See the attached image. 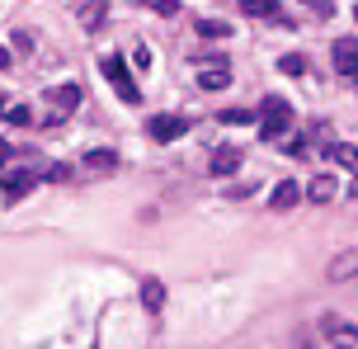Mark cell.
Returning <instances> with one entry per match:
<instances>
[{
  "instance_id": "cell-1",
  "label": "cell",
  "mask_w": 358,
  "mask_h": 349,
  "mask_svg": "<svg viewBox=\"0 0 358 349\" xmlns=\"http://www.w3.org/2000/svg\"><path fill=\"white\" fill-rule=\"evenodd\" d=\"M99 71H104V80L113 85V94H118V99H127V104H142V90H137V80H132V71H127L123 57L108 52L104 62H99Z\"/></svg>"
},
{
  "instance_id": "cell-2",
  "label": "cell",
  "mask_w": 358,
  "mask_h": 349,
  "mask_svg": "<svg viewBox=\"0 0 358 349\" xmlns=\"http://www.w3.org/2000/svg\"><path fill=\"white\" fill-rule=\"evenodd\" d=\"M287 128H292V104L287 99H264L259 104V137L264 142H278Z\"/></svg>"
},
{
  "instance_id": "cell-3",
  "label": "cell",
  "mask_w": 358,
  "mask_h": 349,
  "mask_svg": "<svg viewBox=\"0 0 358 349\" xmlns=\"http://www.w3.org/2000/svg\"><path fill=\"white\" fill-rule=\"evenodd\" d=\"M184 132H189V118H179V113H156V118L146 123V137H151V142H175Z\"/></svg>"
},
{
  "instance_id": "cell-4",
  "label": "cell",
  "mask_w": 358,
  "mask_h": 349,
  "mask_svg": "<svg viewBox=\"0 0 358 349\" xmlns=\"http://www.w3.org/2000/svg\"><path fill=\"white\" fill-rule=\"evenodd\" d=\"M302 199H306V189L297 180H278L268 189V208H273V213H287V208H297Z\"/></svg>"
},
{
  "instance_id": "cell-5",
  "label": "cell",
  "mask_w": 358,
  "mask_h": 349,
  "mask_svg": "<svg viewBox=\"0 0 358 349\" xmlns=\"http://www.w3.org/2000/svg\"><path fill=\"white\" fill-rule=\"evenodd\" d=\"M330 57H335V71L340 76L358 80V38H340V43L330 48Z\"/></svg>"
},
{
  "instance_id": "cell-6",
  "label": "cell",
  "mask_w": 358,
  "mask_h": 349,
  "mask_svg": "<svg viewBox=\"0 0 358 349\" xmlns=\"http://www.w3.org/2000/svg\"><path fill=\"white\" fill-rule=\"evenodd\" d=\"M208 170H213L217 180H222V175H236V170H241V147H217L213 156H208Z\"/></svg>"
},
{
  "instance_id": "cell-7",
  "label": "cell",
  "mask_w": 358,
  "mask_h": 349,
  "mask_svg": "<svg viewBox=\"0 0 358 349\" xmlns=\"http://www.w3.org/2000/svg\"><path fill=\"white\" fill-rule=\"evenodd\" d=\"M0 184H5V189H0V194H5V203H19L29 189H34V175H29V170H10Z\"/></svg>"
},
{
  "instance_id": "cell-8",
  "label": "cell",
  "mask_w": 358,
  "mask_h": 349,
  "mask_svg": "<svg viewBox=\"0 0 358 349\" xmlns=\"http://www.w3.org/2000/svg\"><path fill=\"white\" fill-rule=\"evenodd\" d=\"M118 151H85V170L90 175H108V170H118Z\"/></svg>"
},
{
  "instance_id": "cell-9",
  "label": "cell",
  "mask_w": 358,
  "mask_h": 349,
  "mask_svg": "<svg viewBox=\"0 0 358 349\" xmlns=\"http://www.w3.org/2000/svg\"><path fill=\"white\" fill-rule=\"evenodd\" d=\"M142 307L146 312H161L165 307V283L161 278H142Z\"/></svg>"
},
{
  "instance_id": "cell-10",
  "label": "cell",
  "mask_w": 358,
  "mask_h": 349,
  "mask_svg": "<svg viewBox=\"0 0 358 349\" xmlns=\"http://www.w3.org/2000/svg\"><path fill=\"white\" fill-rule=\"evenodd\" d=\"M48 99L57 104V113H71V109H80V85H57Z\"/></svg>"
},
{
  "instance_id": "cell-11",
  "label": "cell",
  "mask_w": 358,
  "mask_h": 349,
  "mask_svg": "<svg viewBox=\"0 0 358 349\" xmlns=\"http://www.w3.org/2000/svg\"><path fill=\"white\" fill-rule=\"evenodd\" d=\"M325 274L335 278V283H344V278H354V274H358V250H344V255L335 259V264H330Z\"/></svg>"
},
{
  "instance_id": "cell-12",
  "label": "cell",
  "mask_w": 358,
  "mask_h": 349,
  "mask_svg": "<svg viewBox=\"0 0 358 349\" xmlns=\"http://www.w3.org/2000/svg\"><path fill=\"white\" fill-rule=\"evenodd\" d=\"M245 15H259V19H278V24H287L283 15H278V0H236Z\"/></svg>"
},
{
  "instance_id": "cell-13",
  "label": "cell",
  "mask_w": 358,
  "mask_h": 349,
  "mask_svg": "<svg viewBox=\"0 0 358 349\" xmlns=\"http://www.w3.org/2000/svg\"><path fill=\"white\" fill-rule=\"evenodd\" d=\"M306 199L311 203H330L335 199V175H316V180L306 184Z\"/></svg>"
},
{
  "instance_id": "cell-14",
  "label": "cell",
  "mask_w": 358,
  "mask_h": 349,
  "mask_svg": "<svg viewBox=\"0 0 358 349\" xmlns=\"http://www.w3.org/2000/svg\"><path fill=\"white\" fill-rule=\"evenodd\" d=\"M198 85L203 90H227L231 85V71L227 66H208V71H198Z\"/></svg>"
},
{
  "instance_id": "cell-15",
  "label": "cell",
  "mask_w": 358,
  "mask_h": 349,
  "mask_svg": "<svg viewBox=\"0 0 358 349\" xmlns=\"http://www.w3.org/2000/svg\"><path fill=\"white\" fill-rule=\"evenodd\" d=\"M227 128H245V123H259V109H222L217 113Z\"/></svg>"
},
{
  "instance_id": "cell-16",
  "label": "cell",
  "mask_w": 358,
  "mask_h": 349,
  "mask_svg": "<svg viewBox=\"0 0 358 349\" xmlns=\"http://www.w3.org/2000/svg\"><path fill=\"white\" fill-rule=\"evenodd\" d=\"M198 34L203 38H231V24H227V19H198Z\"/></svg>"
},
{
  "instance_id": "cell-17",
  "label": "cell",
  "mask_w": 358,
  "mask_h": 349,
  "mask_svg": "<svg viewBox=\"0 0 358 349\" xmlns=\"http://www.w3.org/2000/svg\"><path fill=\"white\" fill-rule=\"evenodd\" d=\"M330 161L344 170H358V147H349V142H340V147H330Z\"/></svg>"
},
{
  "instance_id": "cell-18",
  "label": "cell",
  "mask_w": 358,
  "mask_h": 349,
  "mask_svg": "<svg viewBox=\"0 0 358 349\" xmlns=\"http://www.w3.org/2000/svg\"><path fill=\"white\" fill-rule=\"evenodd\" d=\"M278 71H283V76H306V57H302V52L278 57Z\"/></svg>"
},
{
  "instance_id": "cell-19",
  "label": "cell",
  "mask_w": 358,
  "mask_h": 349,
  "mask_svg": "<svg viewBox=\"0 0 358 349\" xmlns=\"http://www.w3.org/2000/svg\"><path fill=\"white\" fill-rule=\"evenodd\" d=\"M80 19H85V29H90V34H94V29L104 24V0H90L85 10H80Z\"/></svg>"
},
{
  "instance_id": "cell-20",
  "label": "cell",
  "mask_w": 358,
  "mask_h": 349,
  "mask_svg": "<svg viewBox=\"0 0 358 349\" xmlns=\"http://www.w3.org/2000/svg\"><path fill=\"white\" fill-rule=\"evenodd\" d=\"M0 118H5V123H15V128H29V123H34V113L24 109V104H5V113H0Z\"/></svg>"
},
{
  "instance_id": "cell-21",
  "label": "cell",
  "mask_w": 358,
  "mask_h": 349,
  "mask_svg": "<svg viewBox=\"0 0 358 349\" xmlns=\"http://www.w3.org/2000/svg\"><path fill=\"white\" fill-rule=\"evenodd\" d=\"M142 5H146V10H156V15H165V19L179 15V0H142Z\"/></svg>"
},
{
  "instance_id": "cell-22",
  "label": "cell",
  "mask_w": 358,
  "mask_h": 349,
  "mask_svg": "<svg viewBox=\"0 0 358 349\" xmlns=\"http://www.w3.org/2000/svg\"><path fill=\"white\" fill-rule=\"evenodd\" d=\"M66 175H71V170H66V166H48V184H62V180H66Z\"/></svg>"
},
{
  "instance_id": "cell-23",
  "label": "cell",
  "mask_w": 358,
  "mask_h": 349,
  "mask_svg": "<svg viewBox=\"0 0 358 349\" xmlns=\"http://www.w3.org/2000/svg\"><path fill=\"white\" fill-rule=\"evenodd\" d=\"M10 156H15V147H10V142L0 137V170H5V161H10Z\"/></svg>"
},
{
  "instance_id": "cell-24",
  "label": "cell",
  "mask_w": 358,
  "mask_h": 349,
  "mask_svg": "<svg viewBox=\"0 0 358 349\" xmlns=\"http://www.w3.org/2000/svg\"><path fill=\"white\" fill-rule=\"evenodd\" d=\"M5 66H10V52H5V48H0V71H5Z\"/></svg>"
},
{
  "instance_id": "cell-25",
  "label": "cell",
  "mask_w": 358,
  "mask_h": 349,
  "mask_svg": "<svg viewBox=\"0 0 358 349\" xmlns=\"http://www.w3.org/2000/svg\"><path fill=\"white\" fill-rule=\"evenodd\" d=\"M354 194H358V170H354Z\"/></svg>"
},
{
  "instance_id": "cell-26",
  "label": "cell",
  "mask_w": 358,
  "mask_h": 349,
  "mask_svg": "<svg viewBox=\"0 0 358 349\" xmlns=\"http://www.w3.org/2000/svg\"><path fill=\"white\" fill-rule=\"evenodd\" d=\"M0 113H5V94H0Z\"/></svg>"
},
{
  "instance_id": "cell-27",
  "label": "cell",
  "mask_w": 358,
  "mask_h": 349,
  "mask_svg": "<svg viewBox=\"0 0 358 349\" xmlns=\"http://www.w3.org/2000/svg\"><path fill=\"white\" fill-rule=\"evenodd\" d=\"M306 5H316V0H306Z\"/></svg>"
},
{
  "instance_id": "cell-28",
  "label": "cell",
  "mask_w": 358,
  "mask_h": 349,
  "mask_svg": "<svg viewBox=\"0 0 358 349\" xmlns=\"http://www.w3.org/2000/svg\"><path fill=\"white\" fill-rule=\"evenodd\" d=\"M354 19H358V10H354Z\"/></svg>"
}]
</instances>
